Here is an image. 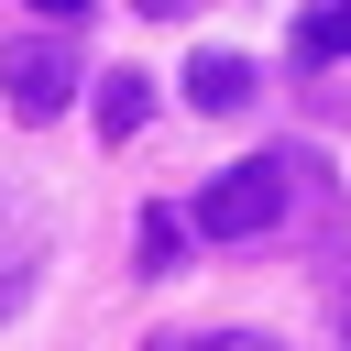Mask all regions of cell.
<instances>
[{"mask_svg":"<svg viewBox=\"0 0 351 351\" xmlns=\"http://www.w3.org/2000/svg\"><path fill=\"white\" fill-rule=\"evenodd\" d=\"M285 176H296V165H274V154H252V165L208 176L197 230H208V241H252V230H274V219H285Z\"/></svg>","mask_w":351,"mask_h":351,"instance_id":"cell-1","label":"cell"},{"mask_svg":"<svg viewBox=\"0 0 351 351\" xmlns=\"http://www.w3.org/2000/svg\"><path fill=\"white\" fill-rule=\"evenodd\" d=\"M0 99H11V121H55V110L77 99V55H66V33H22V44H0Z\"/></svg>","mask_w":351,"mask_h":351,"instance_id":"cell-2","label":"cell"},{"mask_svg":"<svg viewBox=\"0 0 351 351\" xmlns=\"http://www.w3.org/2000/svg\"><path fill=\"white\" fill-rule=\"evenodd\" d=\"M33 274H44V219H33V208L0 186V318L33 296Z\"/></svg>","mask_w":351,"mask_h":351,"instance_id":"cell-3","label":"cell"},{"mask_svg":"<svg viewBox=\"0 0 351 351\" xmlns=\"http://www.w3.org/2000/svg\"><path fill=\"white\" fill-rule=\"evenodd\" d=\"M186 99H197L208 121H219V110H252V99H263V88H252V55H219V44H208V55L186 66Z\"/></svg>","mask_w":351,"mask_h":351,"instance_id":"cell-4","label":"cell"},{"mask_svg":"<svg viewBox=\"0 0 351 351\" xmlns=\"http://www.w3.org/2000/svg\"><path fill=\"white\" fill-rule=\"evenodd\" d=\"M143 110H154V77H132V66H121V77H99V143H132V132H143Z\"/></svg>","mask_w":351,"mask_h":351,"instance_id":"cell-5","label":"cell"},{"mask_svg":"<svg viewBox=\"0 0 351 351\" xmlns=\"http://www.w3.org/2000/svg\"><path fill=\"white\" fill-rule=\"evenodd\" d=\"M329 55H351V0L296 11V66H329Z\"/></svg>","mask_w":351,"mask_h":351,"instance_id":"cell-6","label":"cell"},{"mask_svg":"<svg viewBox=\"0 0 351 351\" xmlns=\"http://www.w3.org/2000/svg\"><path fill=\"white\" fill-rule=\"evenodd\" d=\"M154 351H285L274 329H165Z\"/></svg>","mask_w":351,"mask_h":351,"instance_id":"cell-7","label":"cell"},{"mask_svg":"<svg viewBox=\"0 0 351 351\" xmlns=\"http://www.w3.org/2000/svg\"><path fill=\"white\" fill-rule=\"evenodd\" d=\"M176 252H186V219L176 208H143V274H176Z\"/></svg>","mask_w":351,"mask_h":351,"instance_id":"cell-8","label":"cell"},{"mask_svg":"<svg viewBox=\"0 0 351 351\" xmlns=\"http://www.w3.org/2000/svg\"><path fill=\"white\" fill-rule=\"evenodd\" d=\"M33 11H44V22H77V11H99V0H33Z\"/></svg>","mask_w":351,"mask_h":351,"instance_id":"cell-9","label":"cell"}]
</instances>
